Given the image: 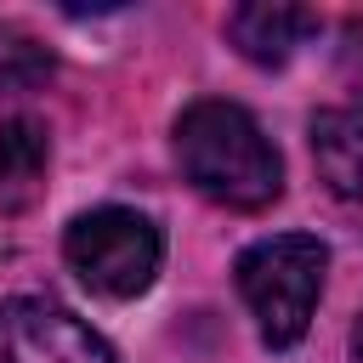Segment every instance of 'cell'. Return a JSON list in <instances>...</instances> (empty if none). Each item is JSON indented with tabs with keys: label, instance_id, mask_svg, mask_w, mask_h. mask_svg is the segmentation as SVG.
Returning a JSON list of instances; mask_svg holds the SVG:
<instances>
[{
	"label": "cell",
	"instance_id": "5",
	"mask_svg": "<svg viewBox=\"0 0 363 363\" xmlns=\"http://www.w3.org/2000/svg\"><path fill=\"white\" fill-rule=\"evenodd\" d=\"M312 28H318V17H312L306 6H284V0H250V6H238V11L227 17V40H233L250 62H261V68L289 62V51H295Z\"/></svg>",
	"mask_w": 363,
	"mask_h": 363
},
{
	"label": "cell",
	"instance_id": "9",
	"mask_svg": "<svg viewBox=\"0 0 363 363\" xmlns=\"http://www.w3.org/2000/svg\"><path fill=\"white\" fill-rule=\"evenodd\" d=\"M352 357L363 363V318H357V329H352Z\"/></svg>",
	"mask_w": 363,
	"mask_h": 363
},
{
	"label": "cell",
	"instance_id": "4",
	"mask_svg": "<svg viewBox=\"0 0 363 363\" xmlns=\"http://www.w3.org/2000/svg\"><path fill=\"white\" fill-rule=\"evenodd\" d=\"M0 363H113L108 340L51 301H0Z\"/></svg>",
	"mask_w": 363,
	"mask_h": 363
},
{
	"label": "cell",
	"instance_id": "2",
	"mask_svg": "<svg viewBox=\"0 0 363 363\" xmlns=\"http://www.w3.org/2000/svg\"><path fill=\"white\" fill-rule=\"evenodd\" d=\"M323 272H329V250L312 233H278L238 255V295L272 352L306 335L323 295Z\"/></svg>",
	"mask_w": 363,
	"mask_h": 363
},
{
	"label": "cell",
	"instance_id": "7",
	"mask_svg": "<svg viewBox=\"0 0 363 363\" xmlns=\"http://www.w3.org/2000/svg\"><path fill=\"white\" fill-rule=\"evenodd\" d=\"M51 164V142L40 119H0V210H23Z\"/></svg>",
	"mask_w": 363,
	"mask_h": 363
},
{
	"label": "cell",
	"instance_id": "8",
	"mask_svg": "<svg viewBox=\"0 0 363 363\" xmlns=\"http://www.w3.org/2000/svg\"><path fill=\"white\" fill-rule=\"evenodd\" d=\"M51 74V57L34 45V40H23V34H6L0 40V85H34V79H45Z\"/></svg>",
	"mask_w": 363,
	"mask_h": 363
},
{
	"label": "cell",
	"instance_id": "3",
	"mask_svg": "<svg viewBox=\"0 0 363 363\" xmlns=\"http://www.w3.org/2000/svg\"><path fill=\"white\" fill-rule=\"evenodd\" d=\"M62 255L68 267L79 272L85 289L108 295V301H130L153 284L159 272V227L136 210H119V204H102V210H85L74 216L68 238H62Z\"/></svg>",
	"mask_w": 363,
	"mask_h": 363
},
{
	"label": "cell",
	"instance_id": "6",
	"mask_svg": "<svg viewBox=\"0 0 363 363\" xmlns=\"http://www.w3.org/2000/svg\"><path fill=\"white\" fill-rule=\"evenodd\" d=\"M312 164L329 182V193L340 199L363 193V102L323 108L312 119Z\"/></svg>",
	"mask_w": 363,
	"mask_h": 363
},
{
	"label": "cell",
	"instance_id": "1",
	"mask_svg": "<svg viewBox=\"0 0 363 363\" xmlns=\"http://www.w3.org/2000/svg\"><path fill=\"white\" fill-rule=\"evenodd\" d=\"M176 159L187 182L227 210H267L284 193V159L238 102H193L176 119Z\"/></svg>",
	"mask_w": 363,
	"mask_h": 363
}]
</instances>
